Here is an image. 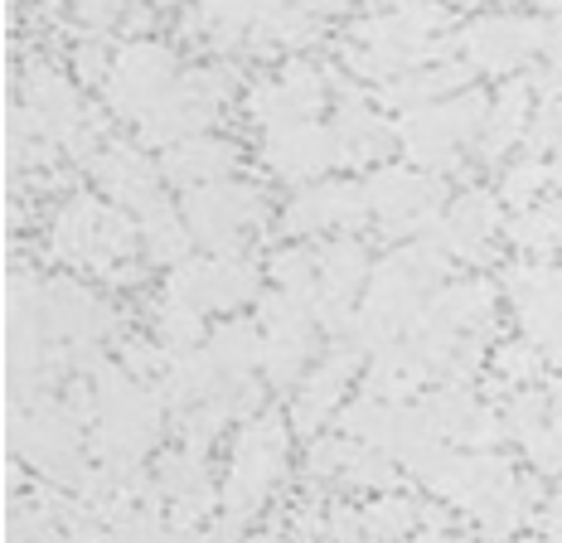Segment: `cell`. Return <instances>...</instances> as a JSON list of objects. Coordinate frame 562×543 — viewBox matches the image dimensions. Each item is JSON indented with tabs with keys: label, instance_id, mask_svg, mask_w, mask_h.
<instances>
[{
	"label": "cell",
	"instance_id": "1",
	"mask_svg": "<svg viewBox=\"0 0 562 543\" xmlns=\"http://www.w3.org/2000/svg\"><path fill=\"white\" fill-rule=\"evenodd\" d=\"M262 214V190L243 180H214V185H199L184 199V223L204 247H214V257H238V239L243 223H252Z\"/></svg>",
	"mask_w": 562,
	"mask_h": 543
},
{
	"label": "cell",
	"instance_id": "2",
	"mask_svg": "<svg viewBox=\"0 0 562 543\" xmlns=\"http://www.w3.org/2000/svg\"><path fill=\"white\" fill-rule=\"evenodd\" d=\"M533 44H548V25L524 15H485L465 30L471 68H495V74L514 68L524 54H533Z\"/></svg>",
	"mask_w": 562,
	"mask_h": 543
},
{
	"label": "cell",
	"instance_id": "3",
	"mask_svg": "<svg viewBox=\"0 0 562 543\" xmlns=\"http://www.w3.org/2000/svg\"><path fill=\"white\" fill-rule=\"evenodd\" d=\"M92 175H98V185L112 199L136 204L140 214H146V209L160 199V165L146 160L136 146H122V141H112V146L92 160Z\"/></svg>",
	"mask_w": 562,
	"mask_h": 543
},
{
	"label": "cell",
	"instance_id": "4",
	"mask_svg": "<svg viewBox=\"0 0 562 543\" xmlns=\"http://www.w3.org/2000/svg\"><path fill=\"white\" fill-rule=\"evenodd\" d=\"M330 160H339V141L330 126H291L281 132L272 146H267V165L281 175V180H315Z\"/></svg>",
	"mask_w": 562,
	"mask_h": 543
},
{
	"label": "cell",
	"instance_id": "5",
	"mask_svg": "<svg viewBox=\"0 0 562 543\" xmlns=\"http://www.w3.org/2000/svg\"><path fill=\"white\" fill-rule=\"evenodd\" d=\"M233 160H238V151H233L228 141L190 136V141H180V146L166 151V160H160V175L175 180V185H190V190H199V185L224 180Z\"/></svg>",
	"mask_w": 562,
	"mask_h": 543
},
{
	"label": "cell",
	"instance_id": "6",
	"mask_svg": "<svg viewBox=\"0 0 562 543\" xmlns=\"http://www.w3.org/2000/svg\"><path fill=\"white\" fill-rule=\"evenodd\" d=\"M140 239H146V253H150V263H180L184 253H190V223H184L180 209H170V204H150L146 214H140Z\"/></svg>",
	"mask_w": 562,
	"mask_h": 543
},
{
	"label": "cell",
	"instance_id": "7",
	"mask_svg": "<svg viewBox=\"0 0 562 543\" xmlns=\"http://www.w3.org/2000/svg\"><path fill=\"white\" fill-rule=\"evenodd\" d=\"M369 277V257L364 247H359L355 239H335L321 247V281H325V297H339L349 301L359 287H364Z\"/></svg>",
	"mask_w": 562,
	"mask_h": 543
},
{
	"label": "cell",
	"instance_id": "8",
	"mask_svg": "<svg viewBox=\"0 0 562 543\" xmlns=\"http://www.w3.org/2000/svg\"><path fill=\"white\" fill-rule=\"evenodd\" d=\"M267 340H257V330L248 321H224L209 340V359L228 374V379H243L252 364H262Z\"/></svg>",
	"mask_w": 562,
	"mask_h": 543
},
{
	"label": "cell",
	"instance_id": "9",
	"mask_svg": "<svg viewBox=\"0 0 562 543\" xmlns=\"http://www.w3.org/2000/svg\"><path fill=\"white\" fill-rule=\"evenodd\" d=\"M417 505L403 495H379L364 510V543H403L417 524Z\"/></svg>",
	"mask_w": 562,
	"mask_h": 543
},
{
	"label": "cell",
	"instance_id": "10",
	"mask_svg": "<svg viewBox=\"0 0 562 543\" xmlns=\"http://www.w3.org/2000/svg\"><path fill=\"white\" fill-rule=\"evenodd\" d=\"M543 185H553V180H548V165L543 160H514L505 170V199H509V204H519V214L529 209V199L543 190Z\"/></svg>",
	"mask_w": 562,
	"mask_h": 543
},
{
	"label": "cell",
	"instance_id": "11",
	"mask_svg": "<svg viewBox=\"0 0 562 543\" xmlns=\"http://www.w3.org/2000/svg\"><path fill=\"white\" fill-rule=\"evenodd\" d=\"M538 369H543V354H538L533 340H514V345H499L495 354V374H505L509 388L519 379H533Z\"/></svg>",
	"mask_w": 562,
	"mask_h": 543
},
{
	"label": "cell",
	"instance_id": "12",
	"mask_svg": "<svg viewBox=\"0 0 562 543\" xmlns=\"http://www.w3.org/2000/svg\"><path fill=\"white\" fill-rule=\"evenodd\" d=\"M349 486H369V490H393L397 470L383 452H359L355 466H349Z\"/></svg>",
	"mask_w": 562,
	"mask_h": 543
},
{
	"label": "cell",
	"instance_id": "13",
	"mask_svg": "<svg viewBox=\"0 0 562 543\" xmlns=\"http://www.w3.org/2000/svg\"><path fill=\"white\" fill-rule=\"evenodd\" d=\"M529 462L538 466V470H558L562 466V418H553V422H543L529 442Z\"/></svg>",
	"mask_w": 562,
	"mask_h": 543
},
{
	"label": "cell",
	"instance_id": "14",
	"mask_svg": "<svg viewBox=\"0 0 562 543\" xmlns=\"http://www.w3.org/2000/svg\"><path fill=\"white\" fill-rule=\"evenodd\" d=\"M325 539H330V543H364V510L335 505L330 524H325Z\"/></svg>",
	"mask_w": 562,
	"mask_h": 543
},
{
	"label": "cell",
	"instance_id": "15",
	"mask_svg": "<svg viewBox=\"0 0 562 543\" xmlns=\"http://www.w3.org/2000/svg\"><path fill=\"white\" fill-rule=\"evenodd\" d=\"M74 64H78V78H83V82H98L102 68H108V44L83 40V49L74 54Z\"/></svg>",
	"mask_w": 562,
	"mask_h": 543
},
{
	"label": "cell",
	"instance_id": "16",
	"mask_svg": "<svg viewBox=\"0 0 562 543\" xmlns=\"http://www.w3.org/2000/svg\"><path fill=\"white\" fill-rule=\"evenodd\" d=\"M538 524H543V543H562V490L548 500V510H543Z\"/></svg>",
	"mask_w": 562,
	"mask_h": 543
},
{
	"label": "cell",
	"instance_id": "17",
	"mask_svg": "<svg viewBox=\"0 0 562 543\" xmlns=\"http://www.w3.org/2000/svg\"><path fill=\"white\" fill-rule=\"evenodd\" d=\"M413 543H456V534H447V529H422Z\"/></svg>",
	"mask_w": 562,
	"mask_h": 543
},
{
	"label": "cell",
	"instance_id": "18",
	"mask_svg": "<svg viewBox=\"0 0 562 543\" xmlns=\"http://www.w3.org/2000/svg\"><path fill=\"white\" fill-rule=\"evenodd\" d=\"M514 543H543V539H514Z\"/></svg>",
	"mask_w": 562,
	"mask_h": 543
}]
</instances>
